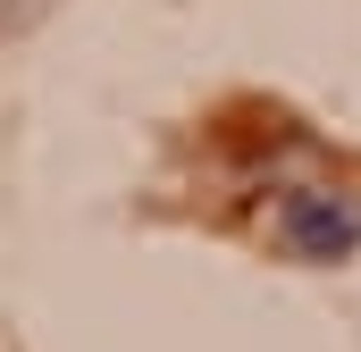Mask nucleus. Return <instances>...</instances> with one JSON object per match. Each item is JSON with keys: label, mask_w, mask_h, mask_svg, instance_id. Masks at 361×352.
<instances>
[{"label": "nucleus", "mask_w": 361, "mask_h": 352, "mask_svg": "<svg viewBox=\"0 0 361 352\" xmlns=\"http://www.w3.org/2000/svg\"><path fill=\"white\" fill-rule=\"evenodd\" d=\"M277 235H286V252L294 260H353L361 252V193H328V184H302V193H286L277 201Z\"/></svg>", "instance_id": "f257e3e1"}]
</instances>
